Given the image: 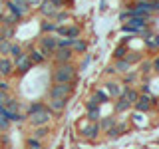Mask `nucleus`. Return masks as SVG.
<instances>
[{
    "mask_svg": "<svg viewBox=\"0 0 159 149\" xmlns=\"http://www.w3.org/2000/svg\"><path fill=\"white\" fill-rule=\"evenodd\" d=\"M143 58H145V56H143V52H135V50H127V54H125V58H123V60H127V62L131 64V66H135V64H139Z\"/></svg>",
    "mask_w": 159,
    "mask_h": 149,
    "instance_id": "30",
    "label": "nucleus"
},
{
    "mask_svg": "<svg viewBox=\"0 0 159 149\" xmlns=\"http://www.w3.org/2000/svg\"><path fill=\"white\" fill-rule=\"evenodd\" d=\"M56 36L58 38H70V40H76L84 36V28L82 24L78 22H68V24H58L56 28Z\"/></svg>",
    "mask_w": 159,
    "mask_h": 149,
    "instance_id": "4",
    "label": "nucleus"
},
{
    "mask_svg": "<svg viewBox=\"0 0 159 149\" xmlns=\"http://www.w3.org/2000/svg\"><path fill=\"white\" fill-rule=\"evenodd\" d=\"M14 36H16V28L2 26V24H0V38L2 40H14Z\"/></svg>",
    "mask_w": 159,
    "mask_h": 149,
    "instance_id": "34",
    "label": "nucleus"
},
{
    "mask_svg": "<svg viewBox=\"0 0 159 149\" xmlns=\"http://www.w3.org/2000/svg\"><path fill=\"white\" fill-rule=\"evenodd\" d=\"M137 72H139V78H141V79H145V78H151V76H153L151 58H143L141 62L137 64Z\"/></svg>",
    "mask_w": 159,
    "mask_h": 149,
    "instance_id": "16",
    "label": "nucleus"
},
{
    "mask_svg": "<svg viewBox=\"0 0 159 149\" xmlns=\"http://www.w3.org/2000/svg\"><path fill=\"white\" fill-rule=\"evenodd\" d=\"M76 54L72 52V48H58L56 52L52 54V62L54 66H60V64H72Z\"/></svg>",
    "mask_w": 159,
    "mask_h": 149,
    "instance_id": "10",
    "label": "nucleus"
},
{
    "mask_svg": "<svg viewBox=\"0 0 159 149\" xmlns=\"http://www.w3.org/2000/svg\"><path fill=\"white\" fill-rule=\"evenodd\" d=\"M10 145V133H2L0 135V147H8Z\"/></svg>",
    "mask_w": 159,
    "mask_h": 149,
    "instance_id": "48",
    "label": "nucleus"
},
{
    "mask_svg": "<svg viewBox=\"0 0 159 149\" xmlns=\"http://www.w3.org/2000/svg\"><path fill=\"white\" fill-rule=\"evenodd\" d=\"M10 2L14 4L18 10H20V14H22V18H28L30 14H32V8H30V4H28V0H10Z\"/></svg>",
    "mask_w": 159,
    "mask_h": 149,
    "instance_id": "26",
    "label": "nucleus"
},
{
    "mask_svg": "<svg viewBox=\"0 0 159 149\" xmlns=\"http://www.w3.org/2000/svg\"><path fill=\"white\" fill-rule=\"evenodd\" d=\"M127 46L125 44H119V46L113 50V60H121V58H125V54H127Z\"/></svg>",
    "mask_w": 159,
    "mask_h": 149,
    "instance_id": "38",
    "label": "nucleus"
},
{
    "mask_svg": "<svg viewBox=\"0 0 159 149\" xmlns=\"http://www.w3.org/2000/svg\"><path fill=\"white\" fill-rule=\"evenodd\" d=\"M0 76L4 79L12 78L14 76V60L12 58H0Z\"/></svg>",
    "mask_w": 159,
    "mask_h": 149,
    "instance_id": "14",
    "label": "nucleus"
},
{
    "mask_svg": "<svg viewBox=\"0 0 159 149\" xmlns=\"http://www.w3.org/2000/svg\"><path fill=\"white\" fill-rule=\"evenodd\" d=\"M145 42V48L149 50V52H153V54H159V34H155L153 32L149 38H145L143 40Z\"/></svg>",
    "mask_w": 159,
    "mask_h": 149,
    "instance_id": "25",
    "label": "nucleus"
},
{
    "mask_svg": "<svg viewBox=\"0 0 159 149\" xmlns=\"http://www.w3.org/2000/svg\"><path fill=\"white\" fill-rule=\"evenodd\" d=\"M106 76L107 78H117V72H116V68H113V64H109L106 68Z\"/></svg>",
    "mask_w": 159,
    "mask_h": 149,
    "instance_id": "49",
    "label": "nucleus"
},
{
    "mask_svg": "<svg viewBox=\"0 0 159 149\" xmlns=\"http://www.w3.org/2000/svg\"><path fill=\"white\" fill-rule=\"evenodd\" d=\"M54 119V113L48 109V106L44 107V109H40V111H34V113H30V115H26V121H28V125L30 127H42V125H50V121Z\"/></svg>",
    "mask_w": 159,
    "mask_h": 149,
    "instance_id": "5",
    "label": "nucleus"
},
{
    "mask_svg": "<svg viewBox=\"0 0 159 149\" xmlns=\"http://www.w3.org/2000/svg\"><path fill=\"white\" fill-rule=\"evenodd\" d=\"M46 107V102H42V99H36V102H30L26 103V115H30V113L34 111H40V109Z\"/></svg>",
    "mask_w": 159,
    "mask_h": 149,
    "instance_id": "31",
    "label": "nucleus"
},
{
    "mask_svg": "<svg viewBox=\"0 0 159 149\" xmlns=\"http://www.w3.org/2000/svg\"><path fill=\"white\" fill-rule=\"evenodd\" d=\"M26 147H44V141H40V139L28 135L26 137Z\"/></svg>",
    "mask_w": 159,
    "mask_h": 149,
    "instance_id": "42",
    "label": "nucleus"
},
{
    "mask_svg": "<svg viewBox=\"0 0 159 149\" xmlns=\"http://www.w3.org/2000/svg\"><path fill=\"white\" fill-rule=\"evenodd\" d=\"M68 102L70 99H64V97H46V106H48V109L54 113V115L64 113V109L68 107Z\"/></svg>",
    "mask_w": 159,
    "mask_h": 149,
    "instance_id": "12",
    "label": "nucleus"
},
{
    "mask_svg": "<svg viewBox=\"0 0 159 149\" xmlns=\"http://www.w3.org/2000/svg\"><path fill=\"white\" fill-rule=\"evenodd\" d=\"M56 28H58V24L54 22V20L44 18L42 22H40V34H56Z\"/></svg>",
    "mask_w": 159,
    "mask_h": 149,
    "instance_id": "27",
    "label": "nucleus"
},
{
    "mask_svg": "<svg viewBox=\"0 0 159 149\" xmlns=\"http://www.w3.org/2000/svg\"><path fill=\"white\" fill-rule=\"evenodd\" d=\"M88 48H89V42L86 38L72 40V52L76 54V56H84V54H88Z\"/></svg>",
    "mask_w": 159,
    "mask_h": 149,
    "instance_id": "17",
    "label": "nucleus"
},
{
    "mask_svg": "<svg viewBox=\"0 0 159 149\" xmlns=\"http://www.w3.org/2000/svg\"><path fill=\"white\" fill-rule=\"evenodd\" d=\"M137 89H139V93H145V96H151V78H145V79H139V84H137Z\"/></svg>",
    "mask_w": 159,
    "mask_h": 149,
    "instance_id": "32",
    "label": "nucleus"
},
{
    "mask_svg": "<svg viewBox=\"0 0 159 149\" xmlns=\"http://www.w3.org/2000/svg\"><path fill=\"white\" fill-rule=\"evenodd\" d=\"M102 86H103V89L107 92V96L111 99H117L121 96L123 86H121V82H119V78H106V82H103Z\"/></svg>",
    "mask_w": 159,
    "mask_h": 149,
    "instance_id": "11",
    "label": "nucleus"
},
{
    "mask_svg": "<svg viewBox=\"0 0 159 149\" xmlns=\"http://www.w3.org/2000/svg\"><path fill=\"white\" fill-rule=\"evenodd\" d=\"M38 10V14L42 18H46V20H54V16H56V14L60 12V10L54 6L52 2H50V0H42V4H40V6L36 8Z\"/></svg>",
    "mask_w": 159,
    "mask_h": 149,
    "instance_id": "13",
    "label": "nucleus"
},
{
    "mask_svg": "<svg viewBox=\"0 0 159 149\" xmlns=\"http://www.w3.org/2000/svg\"><path fill=\"white\" fill-rule=\"evenodd\" d=\"M0 92H6V93H12V86H10L8 79H0Z\"/></svg>",
    "mask_w": 159,
    "mask_h": 149,
    "instance_id": "44",
    "label": "nucleus"
},
{
    "mask_svg": "<svg viewBox=\"0 0 159 149\" xmlns=\"http://www.w3.org/2000/svg\"><path fill=\"white\" fill-rule=\"evenodd\" d=\"M10 127H12V123H10L6 117H0V133H8Z\"/></svg>",
    "mask_w": 159,
    "mask_h": 149,
    "instance_id": "43",
    "label": "nucleus"
},
{
    "mask_svg": "<svg viewBox=\"0 0 159 149\" xmlns=\"http://www.w3.org/2000/svg\"><path fill=\"white\" fill-rule=\"evenodd\" d=\"M0 79H2V76H0Z\"/></svg>",
    "mask_w": 159,
    "mask_h": 149,
    "instance_id": "55",
    "label": "nucleus"
},
{
    "mask_svg": "<svg viewBox=\"0 0 159 149\" xmlns=\"http://www.w3.org/2000/svg\"><path fill=\"white\" fill-rule=\"evenodd\" d=\"M78 133L82 135V139H86V141H98L99 137H102V127H99L98 121H88L86 117L82 119V121L78 123Z\"/></svg>",
    "mask_w": 159,
    "mask_h": 149,
    "instance_id": "2",
    "label": "nucleus"
},
{
    "mask_svg": "<svg viewBox=\"0 0 159 149\" xmlns=\"http://www.w3.org/2000/svg\"><path fill=\"white\" fill-rule=\"evenodd\" d=\"M4 113H6V109H4V106L0 103V117H4Z\"/></svg>",
    "mask_w": 159,
    "mask_h": 149,
    "instance_id": "52",
    "label": "nucleus"
},
{
    "mask_svg": "<svg viewBox=\"0 0 159 149\" xmlns=\"http://www.w3.org/2000/svg\"><path fill=\"white\" fill-rule=\"evenodd\" d=\"M4 117H6L10 123H24L26 121V113H22V111H6Z\"/></svg>",
    "mask_w": 159,
    "mask_h": 149,
    "instance_id": "28",
    "label": "nucleus"
},
{
    "mask_svg": "<svg viewBox=\"0 0 159 149\" xmlns=\"http://www.w3.org/2000/svg\"><path fill=\"white\" fill-rule=\"evenodd\" d=\"M50 135H52V127L50 125H42V127H34L32 129V137L40 139V141H46Z\"/></svg>",
    "mask_w": 159,
    "mask_h": 149,
    "instance_id": "24",
    "label": "nucleus"
},
{
    "mask_svg": "<svg viewBox=\"0 0 159 149\" xmlns=\"http://www.w3.org/2000/svg\"><path fill=\"white\" fill-rule=\"evenodd\" d=\"M8 96H10V93H6V92H0V103H4V102H6Z\"/></svg>",
    "mask_w": 159,
    "mask_h": 149,
    "instance_id": "51",
    "label": "nucleus"
},
{
    "mask_svg": "<svg viewBox=\"0 0 159 149\" xmlns=\"http://www.w3.org/2000/svg\"><path fill=\"white\" fill-rule=\"evenodd\" d=\"M58 48H72V40L70 38H58Z\"/></svg>",
    "mask_w": 159,
    "mask_h": 149,
    "instance_id": "47",
    "label": "nucleus"
},
{
    "mask_svg": "<svg viewBox=\"0 0 159 149\" xmlns=\"http://www.w3.org/2000/svg\"><path fill=\"white\" fill-rule=\"evenodd\" d=\"M10 42H12V40H0V58L10 56Z\"/></svg>",
    "mask_w": 159,
    "mask_h": 149,
    "instance_id": "37",
    "label": "nucleus"
},
{
    "mask_svg": "<svg viewBox=\"0 0 159 149\" xmlns=\"http://www.w3.org/2000/svg\"><path fill=\"white\" fill-rule=\"evenodd\" d=\"M32 68H34V64H32V60L28 58V54H26V52H24L20 58L14 60V76H18V78L26 76V74H28Z\"/></svg>",
    "mask_w": 159,
    "mask_h": 149,
    "instance_id": "9",
    "label": "nucleus"
},
{
    "mask_svg": "<svg viewBox=\"0 0 159 149\" xmlns=\"http://www.w3.org/2000/svg\"><path fill=\"white\" fill-rule=\"evenodd\" d=\"M89 107H102V103L98 102V97L93 96V93H89L86 97V109H89Z\"/></svg>",
    "mask_w": 159,
    "mask_h": 149,
    "instance_id": "39",
    "label": "nucleus"
},
{
    "mask_svg": "<svg viewBox=\"0 0 159 149\" xmlns=\"http://www.w3.org/2000/svg\"><path fill=\"white\" fill-rule=\"evenodd\" d=\"M113 109H116V113H119V115H125V113L133 111V106L125 97H117L116 102H113Z\"/></svg>",
    "mask_w": 159,
    "mask_h": 149,
    "instance_id": "19",
    "label": "nucleus"
},
{
    "mask_svg": "<svg viewBox=\"0 0 159 149\" xmlns=\"http://www.w3.org/2000/svg\"><path fill=\"white\" fill-rule=\"evenodd\" d=\"M36 46L42 50V54L48 60H52V54L58 50V36L56 34H40L36 38Z\"/></svg>",
    "mask_w": 159,
    "mask_h": 149,
    "instance_id": "3",
    "label": "nucleus"
},
{
    "mask_svg": "<svg viewBox=\"0 0 159 149\" xmlns=\"http://www.w3.org/2000/svg\"><path fill=\"white\" fill-rule=\"evenodd\" d=\"M92 56H89V54H84V58H82V62H80L78 64V72H82V70H86L88 66H89V64H92Z\"/></svg>",
    "mask_w": 159,
    "mask_h": 149,
    "instance_id": "40",
    "label": "nucleus"
},
{
    "mask_svg": "<svg viewBox=\"0 0 159 149\" xmlns=\"http://www.w3.org/2000/svg\"><path fill=\"white\" fill-rule=\"evenodd\" d=\"M121 135H123V133H121V129H119L117 125L111 127L109 131H106V137H107V139H117V137H121Z\"/></svg>",
    "mask_w": 159,
    "mask_h": 149,
    "instance_id": "41",
    "label": "nucleus"
},
{
    "mask_svg": "<svg viewBox=\"0 0 159 149\" xmlns=\"http://www.w3.org/2000/svg\"><path fill=\"white\" fill-rule=\"evenodd\" d=\"M155 106H157V96H155V93H151V96L141 93L139 99L133 103V111H137V113H149V111L155 109Z\"/></svg>",
    "mask_w": 159,
    "mask_h": 149,
    "instance_id": "7",
    "label": "nucleus"
},
{
    "mask_svg": "<svg viewBox=\"0 0 159 149\" xmlns=\"http://www.w3.org/2000/svg\"><path fill=\"white\" fill-rule=\"evenodd\" d=\"M0 135H2V133H0Z\"/></svg>",
    "mask_w": 159,
    "mask_h": 149,
    "instance_id": "56",
    "label": "nucleus"
},
{
    "mask_svg": "<svg viewBox=\"0 0 159 149\" xmlns=\"http://www.w3.org/2000/svg\"><path fill=\"white\" fill-rule=\"evenodd\" d=\"M99 127H102V133H106L109 131L111 127H116L117 125V115L116 113H109V115H102V119H99Z\"/></svg>",
    "mask_w": 159,
    "mask_h": 149,
    "instance_id": "20",
    "label": "nucleus"
},
{
    "mask_svg": "<svg viewBox=\"0 0 159 149\" xmlns=\"http://www.w3.org/2000/svg\"><path fill=\"white\" fill-rule=\"evenodd\" d=\"M2 106H4L6 111H22V102H20V97L12 96V93L8 96V99L2 103Z\"/></svg>",
    "mask_w": 159,
    "mask_h": 149,
    "instance_id": "21",
    "label": "nucleus"
},
{
    "mask_svg": "<svg viewBox=\"0 0 159 149\" xmlns=\"http://www.w3.org/2000/svg\"><path fill=\"white\" fill-rule=\"evenodd\" d=\"M24 54V44H20V42H16V40H12L10 42V58L12 60H16V58H20Z\"/></svg>",
    "mask_w": 159,
    "mask_h": 149,
    "instance_id": "29",
    "label": "nucleus"
},
{
    "mask_svg": "<svg viewBox=\"0 0 159 149\" xmlns=\"http://www.w3.org/2000/svg\"><path fill=\"white\" fill-rule=\"evenodd\" d=\"M155 111L159 113V97H157V106H155Z\"/></svg>",
    "mask_w": 159,
    "mask_h": 149,
    "instance_id": "53",
    "label": "nucleus"
},
{
    "mask_svg": "<svg viewBox=\"0 0 159 149\" xmlns=\"http://www.w3.org/2000/svg\"><path fill=\"white\" fill-rule=\"evenodd\" d=\"M149 10H151L153 16L159 14V0H149Z\"/></svg>",
    "mask_w": 159,
    "mask_h": 149,
    "instance_id": "46",
    "label": "nucleus"
},
{
    "mask_svg": "<svg viewBox=\"0 0 159 149\" xmlns=\"http://www.w3.org/2000/svg\"><path fill=\"white\" fill-rule=\"evenodd\" d=\"M0 40H2V38H0Z\"/></svg>",
    "mask_w": 159,
    "mask_h": 149,
    "instance_id": "57",
    "label": "nucleus"
},
{
    "mask_svg": "<svg viewBox=\"0 0 159 149\" xmlns=\"http://www.w3.org/2000/svg\"><path fill=\"white\" fill-rule=\"evenodd\" d=\"M26 149H44V147H26Z\"/></svg>",
    "mask_w": 159,
    "mask_h": 149,
    "instance_id": "54",
    "label": "nucleus"
},
{
    "mask_svg": "<svg viewBox=\"0 0 159 149\" xmlns=\"http://www.w3.org/2000/svg\"><path fill=\"white\" fill-rule=\"evenodd\" d=\"M76 92V84H50L46 97H64L70 99Z\"/></svg>",
    "mask_w": 159,
    "mask_h": 149,
    "instance_id": "6",
    "label": "nucleus"
},
{
    "mask_svg": "<svg viewBox=\"0 0 159 149\" xmlns=\"http://www.w3.org/2000/svg\"><path fill=\"white\" fill-rule=\"evenodd\" d=\"M28 4H30V8H38L42 4V0H28Z\"/></svg>",
    "mask_w": 159,
    "mask_h": 149,
    "instance_id": "50",
    "label": "nucleus"
},
{
    "mask_svg": "<svg viewBox=\"0 0 159 149\" xmlns=\"http://www.w3.org/2000/svg\"><path fill=\"white\" fill-rule=\"evenodd\" d=\"M151 68H153V76H159V54L151 58Z\"/></svg>",
    "mask_w": 159,
    "mask_h": 149,
    "instance_id": "45",
    "label": "nucleus"
},
{
    "mask_svg": "<svg viewBox=\"0 0 159 149\" xmlns=\"http://www.w3.org/2000/svg\"><path fill=\"white\" fill-rule=\"evenodd\" d=\"M70 18H72V14H70L68 10L64 8V10H60L56 16H54V22H56V24H68V20H70Z\"/></svg>",
    "mask_w": 159,
    "mask_h": 149,
    "instance_id": "35",
    "label": "nucleus"
},
{
    "mask_svg": "<svg viewBox=\"0 0 159 149\" xmlns=\"http://www.w3.org/2000/svg\"><path fill=\"white\" fill-rule=\"evenodd\" d=\"M24 52L28 54V58L32 60L34 66H42V64H46V62H48V58L44 56L42 50L36 46V42H28L26 46H24Z\"/></svg>",
    "mask_w": 159,
    "mask_h": 149,
    "instance_id": "8",
    "label": "nucleus"
},
{
    "mask_svg": "<svg viewBox=\"0 0 159 149\" xmlns=\"http://www.w3.org/2000/svg\"><path fill=\"white\" fill-rule=\"evenodd\" d=\"M92 93H93V96H96V97H98V102H99V103H102V106H103V103H107V102H109V99H111V97H109V96H107V92H106V89H103V88H98V89H93V92H92Z\"/></svg>",
    "mask_w": 159,
    "mask_h": 149,
    "instance_id": "36",
    "label": "nucleus"
},
{
    "mask_svg": "<svg viewBox=\"0 0 159 149\" xmlns=\"http://www.w3.org/2000/svg\"><path fill=\"white\" fill-rule=\"evenodd\" d=\"M139 96H141V93H139V89L135 88V86H123V89H121V96L119 97H125L129 103H135L137 99H139Z\"/></svg>",
    "mask_w": 159,
    "mask_h": 149,
    "instance_id": "18",
    "label": "nucleus"
},
{
    "mask_svg": "<svg viewBox=\"0 0 159 149\" xmlns=\"http://www.w3.org/2000/svg\"><path fill=\"white\" fill-rule=\"evenodd\" d=\"M139 72L137 70H129L127 74H123V76H119V82H121V86H135L139 84Z\"/></svg>",
    "mask_w": 159,
    "mask_h": 149,
    "instance_id": "15",
    "label": "nucleus"
},
{
    "mask_svg": "<svg viewBox=\"0 0 159 149\" xmlns=\"http://www.w3.org/2000/svg\"><path fill=\"white\" fill-rule=\"evenodd\" d=\"M0 24L2 26H10V28H16L18 24H20V18H16L14 14H10V12H0Z\"/></svg>",
    "mask_w": 159,
    "mask_h": 149,
    "instance_id": "22",
    "label": "nucleus"
},
{
    "mask_svg": "<svg viewBox=\"0 0 159 149\" xmlns=\"http://www.w3.org/2000/svg\"><path fill=\"white\" fill-rule=\"evenodd\" d=\"M78 66L76 64H60V66L52 68V84H76L78 82Z\"/></svg>",
    "mask_w": 159,
    "mask_h": 149,
    "instance_id": "1",
    "label": "nucleus"
},
{
    "mask_svg": "<svg viewBox=\"0 0 159 149\" xmlns=\"http://www.w3.org/2000/svg\"><path fill=\"white\" fill-rule=\"evenodd\" d=\"M111 64H113V68H116V72H117V78L123 76V74H127L129 70H133V66L127 62V60H123V58L121 60H113Z\"/></svg>",
    "mask_w": 159,
    "mask_h": 149,
    "instance_id": "23",
    "label": "nucleus"
},
{
    "mask_svg": "<svg viewBox=\"0 0 159 149\" xmlns=\"http://www.w3.org/2000/svg\"><path fill=\"white\" fill-rule=\"evenodd\" d=\"M86 119H88V121H99V119H102V107H89V109H86Z\"/></svg>",
    "mask_w": 159,
    "mask_h": 149,
    "instance_id": "33",
    "label": "nucleus"
}]
</instances>
